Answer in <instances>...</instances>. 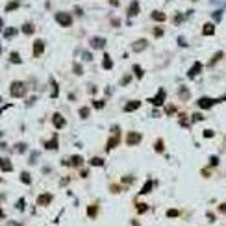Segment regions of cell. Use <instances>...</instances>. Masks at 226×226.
Instances as JSON below:
<instances>
[{
  "label": "cell",
  "mask_w": 226,
  "mask_h": 226,
  "mask_svg": "<svg viewBox=\"0 0 226 226\" xmlns=\"http://www.w3.org/2000/svg\"><path fill=\"white\" fill-rule=\"evenodd\" d=\"M200 70H202V63H200V61H197V63L191 67V70L187 72V76H189V78H195V76H197Z\"/></svg>",
  "instance_id": "12"
},
{
  "label": "cell",
  "mask_w": 226,
  "mask_h": 226,
  "mask_svg": "<svg viewBox=\"0 0 226 226\" xmlns=\"http://www.w3.org/2000/svg\"><path fill=\"white\" fill-rule=\"evenodd\" d=\"M204 137H213V132L211 130H204Z\"/></svg>",
  "instance_id": "41"
},
{
  "label": "cell",
  "mask_w": 226,
  "mask_h": 226,
  "mask_svg": "<svg viewBox=\"0 0 226 226\" xmlns=\"http://www.w3.org/2000/svg\"><path fill=\"white\" fill-rule=\"evenodd\" d=\"M221 56H223V52H217V56H215V58H213V59H211V63H210V65H213V63H215V61H217V59H219V58H221Z\"/></svg>",
  "instance_id": "39"
},
{
  "label": "cell",
  "mask_w": 226,
  "mask_h": 226,
  "mask_svg": "<svg viewBox=\"0 0 226 226\" xmlns=\"http://www.w3.org/2000/svg\"><path fill=\"white\" fill-rule=\"evenodd\" d=\"M197 121H202V115H193L191 117V122H197Z\"/></svg>",
  "instance_id": "38"
},
{
  "label": "cell",
  "mask_w": 226,
  "mask_h": 226,
  "mask_svg": "<svg viewBox=\"0 0 226 226\" xmlns=\"http://www.w3.org/2000/svg\"><path fill=\"white\" fill-rule=\"evenodd\" d=\"M17 208H19V210H22V208H24V200H19V204H17Z\"/></svg>",
  "instance_id": "45"
},
{
  "label": "cell",
  "mask_w": 226,
  "mask_h": 226,
  "mask_svg": "<svg viewBox=\"0 0 226 226\" xmlns=\"http://www.w3.org/2000/svg\"><path fill=\"white\" fill-rule=\"evenodd\" d=\"M82 163H83L82 156H72V160H70V165H72V167H80Z\"/></svg>",
  "instance_id": "24"
},
{
  "label": "cell",
  "mask_w": 226,
  "mask_h": 226,
  "mask_svg": "<svg viewBox=\"0 0 226 226\" xmlns=\"http://www.w3.org/2000/svg\"><path fill=\"white\" fill-rule=\"evenodd\" d=\"M134 72H135V76H137L139 80L143 78V70H141V67H139V65H134Z\"/></svg>",
  "instance_id": "29"
},
{
  "label": "cell",
  "mask_w": 226,
  "mask_h": 226,
  "mask_svg": "<svg viewBox=\"0 0 226 226\" xmlns=\"http://www.w3.org/2000/svg\"><path fill=\"white\" fill-rule=\"evenodd\" d=\"M119 143H121V135H115V134H113V135L108 139V147H106V150H111V148H115Z\"/></svg>",
  "instance_id": "11"
},
{
  "label": "cell",
  "mask_w": 226,
  "mask_h": 226,
  "mask_svg": "<svg viewBox=\"0 0 226 226\" xmlns=\"http://www.w3.org/2000/svg\"><path fill=\"white\" fill-rule=\"evenodd\" d=\"M139 106H141V102H139V100H132V102H128V104L124 106V111H126V113H130V111L137 109Z\"/></svg>",
  "instance_id": "15"
},
{
  "label": "cell",
  "mask_w": 226,
  "mask_h": 226,
  "mask_svg": "<svg viewBox=\"0 0 226 226\" xmlns=\"http://www.w3.org/2000/svg\"><path fill=\"white\" fill-rule=\"evenodd\" d=\"M2 171L4 173H11V163L7 158H2Z\"/></svg>",
  "instance_id": "23"
},
{
  "label": "cell",
  "mask_w": 226,
  "mask_h": 226,
  "mask_svg": "<svg viewBox=\"0 0 226 226\" xmlns=\"http://www.w3.org/2000/svg\"><path fill=\"white\" fill-rule=\"evenodd\" d=\"M202 33H204V35H213V33H215V26H213L211 22L204 24V28H202Z\"/></svg>",
  "instance_id": "16"
},
{
  "label": "cell",
  "mask_w": 226,
  "mask_h": 226,
  "mask_svg": "<svg viewBox=\"0 0 226 226\" xmlns=\"http://www.w3.org/2000/svg\"><path fill=\"white\" fill-rule=\"evenodd\" d=\"M150 189H152V182H150V180H148V182H147V184H145V187H143V189H141V195H145V193H148V191H150Z\"/></svg>",
  "instance_id": "30"
},
{
  "label": "cell",
  "mask_w": 226,
  "mask_h": 226,
  "mask_svg": "<svg viewBox=\"0 0 226 226\" xmlns=\"http://www.w3.org/2000/svg\"><path fill=\"white\" fill-rule=\"evenodd\" d=\"M74 72H76V74H82L83 70H82V67H80V65H74Z\"/></svg>",
  "instance_id": "40"
},
{
  "label": "cell",
  "mask_w": 226,
  "mask_h": 226,
  "mask_svg": "<svg viewBox=\"0 0 226 226\" xmlns=\"http://www.w3.org/2000/svg\"><path fill=\"white\" fill-rule=\"evenodd\" d=\"M180 95H182V98H184V100H187V98H189V93H187V89H185V87H180Z\"/></svg>",
  "instance_id": "33"
},
{
  "label": "cell",
  "mask_w": 226,
  "mask_h": 226,
  "mask_svg": "<svg viewBox=\"0 0 226 226\" xmlns=\"http://www.w3.org/2000/svg\"><path fill=\"white\" fill-rule=\"evenodd\" d=\"M52 202V195L50 193H45V195H39L37 197V204L39 206H48Z\"/></svg>",
  "instance_id": "10"
},
{
  "label": "cell",
  "mask_w": 226,
  "mask_h": 226,
  "mask_svg": "<svg viewBox=\"0 0 226 226\" xmlns=\"http://www.w3.org/2000/svg\"><path fill=\"white\" fill-rule=\"evenodd\" d=\"M17 35V28H6L4 30V39H11Z\"/></svg>",
  "instance_id": "20"
},
{
  "label": "cell",
  "mask_w": 226,
  "mask_h": 226,
  "mask_svg": "<svg viewBox=\"0 0 226 226\" xmlns=\"http://www.w3.org/2000/svg\"><path fill=\"white\" fill-rule=\"evenodd\" d=\"M9 59H11V61H13V63H20V56H19V54H17V52H13V54H11V58H9Z\"/></svg>",
  "instance_id": "32"
},
{
  "label": "cell",
  "mask_w": 226,
  "mask_h": 226,
  "mask_svg": "<svg viewBox=\"0 0 226 226\" xmlns=\"http://www.w3.org/2000/svg\"><path fill=\"white\" fill-rule=\"evenodd\" d=\"M19 6H20V4H19V0H15V2H9V4L6 6V11H15Z\"/></svg>",
  "instance_id": "26"
},
{
  "label": "cell",
  "mask_w": 226,
  "mask_h": 226,
  "mask_svg": "<svg viewBox=\"0 0 226 226\" xmlns=\"http://www.w3.org/2000/svg\"><path fill=\"white\" fill-rule=\"evenodd\" d=\"M89 45H91L93 48H104V46H106V39H102V37H93V39H89Z\"/></svg>",
  "instance_id": "8"
},
{
  "label": "cell",
  "mask_w": 226,
  "mask_h": 226,
  "mask_svg": "<svg viewBox=\"0 0 226 226\" xmlns=\"http://www.w3.org/2000/svg\"><path fill=\"white\" fill-rule=\"evenodd\" d=\"M96 213H98V206H96V204H93V206H89V208H87V215H89L91 219H95V217H96Z\"/></svg>",
  "instance_id": "22"
},
{
  "label": "cell",
  "mask_w": 226,
  "mask_h": 226,
  "mask_svg": "<svg viewBox=\"0 0 226 226\" xmlns=\"http://www.w3.org/2000/svg\"><path fill=\"white\" fill-rule=\"evenodd\" d=\"M152 20H156V22H165V20H167V15H165L163 11H152Z\"/></svg>",
  "instance_id": "14"
},
{
  "label": "cell",
  "mask_w": 226,
  "mask_h": 226,
  "mask_svg": "<svg viewBox=\"0 0 226 226\" xmlns=\"http://www.w3.org/2000/svg\"><path fill=\"white\" fill-rule=\"evenodd\" d=\"M165 96H167L165 89H160V91H158V95H156L154 98H148V100H150V104H154V106H161V104L165 102Z\"/></svg>",
  "instance_id": "3"
},
{
  "label": "cell",
  "mask_w": 226,
  "mask_h": 226,
  "mask_svg": "<svg viewBox=\"0 0 226 226\" xmlns=\"http://www.w3.org/2000/svg\"><path fill=\"white\" fill-rule=\"evenodd\" d=\"M219 211H221V213H226V204H221V206H219Z\"/></svg>",
  "instance_id": "42"
},
{
  "label": "cell",
  "mask_w": 226,
  "mask_h": 226,
  "mask_svg": "<svg viewBox=\"0 0 226 226\" xmlns=\"http://www.w3.org/2000/svg\"><path fill=\"white\" fill-rule=\"evenodd\" d=\"M22 32H24V35H32V33L35 32V26H33L32 22H26V24L22 26Z\"/></svg>",
  "instance_id": "17"
},
{
  "label": "cell",
  "mask_w": 226,
  "mask_h": 226,
  "mask_svg": "<svg viewBox=\"0 0 226 226\" xmlns=\"http://www.w3.org/2000/svg\"><path fill=\"white\" fill-rule=\"evenodd\" d=\"M126 143H128L130 147L139 145V143H141V134H139V132H130V134L126 135Z\"/></svg>",
  "instance_id": "4"
},
{
  "label": "cell",
  "mask_w": 226,
  "mask_h": 226,
  "mask_svg": "<svg viewBox=\"0 0 226 226\" xmlns=\"http://www.w3.org/2000/svg\"><path fill=\"white\" fill-rule=\"evenodd\" d=\"M154 148H156V152H163V150H165V143H163V139H158L156 145H154Z\"/></svg>",
  "instance_id": "25"
},
{
  "label": "cell",
  "mask_w": 226,
  "mask_h": 226,
  "mask_svg": "<svg viewBox=\"0 0 226 226\" xmlns=\"http://www.w3.org/2000/svg\"><path fill=\"white\" fill-rule=\"evenodd\" d=\"M147 46H148V41H147V39H137V41L132 43V50H134V52H143Z\"/></svg>",
  "instance_id": "5"
},
{
  "label": "cell",
  "mask_w": 226,
  "mask_h": 226,
  "mask_svg": "<svg viewBox=\"0 0 226 226\" xmlns=\"http://www.w3.org/2000/svg\"><path fill=\"white\" fill-rule=\"evenodd\" d=\"M89 163H91L93 167H104V163H106V161H104V158H91V160H89Z\"/></svg>",
  "instance_id": "21"
},
{
  "label": "cell",
  "mask_w": 226,
  "mask_h": 226,
  "mask_svg": "<svg viewBox=\"0 0 226 226\" xmlns=\"http://www.w3.org/2000/svg\"><path fill=\"white\" fill-rule=\"evenodd\" d=\"M43 52H45V41H43V39H35V41H33V56L39 58Z\"/></svg>",
  "instance_id": "6"
},
{
  "label": "cell",
  "mask_w": 226,
  "mask_h": 226,
  "mask_svg": "<svg viewBox=\"0 0 226 226\" xmlns=\"http://www.w3.org/2000/svg\"><path fill=\"white\" fill-rule=\"evenodd\" d=\"M56 20L61 24V26H70L72 24V17L69 15V13H65V11H59V13H56Z\"/></svg>",
  "instance_id": "2"
},
{
  "label": "cell",
  "mask_w": 226,
  "mask_h": 226,
  "mask_svg": "<svg viewBox=\"0 0 226 226\" xmlns=\"http://www.w3.org/2000/svg\"><path fill=\"white\" fill-rule=\"evenodd\" d=\"M9 93H11V96L20 98V96H24V93H26V85H24L22 82H13L11 87H9Z\"/></svg>",
  "instance_id": "1"
},
{
  "label": "cell",
  "mask_w": 226,
  "mask_h": 226,
  "mask_svg": "<svg viewBox=\"0 0 226 226\" xmlns=\"http://www.w3.org/2000/svg\"><path fill=\"white\" fill-rule=\"evenodd\" d=\"M117 191H121V187L119 185H111V193H117Z\"/></svg>",
  "instance_id": "43"
},
{
  "label": "cell",
  "mask_w": 226,
  "mask_h": 226,
  "mask_svg": "<svg viewBox=\"0 0 226 226\" xmlns=\"http://www.w3.org/2000/svg\"><path fill=\"white\" fill-rule=\"evenodd\" d=\"M215 102H217V100H213V98L202 96V98H198V108H202V109H210V108H211Z\"/></svg>",
  "instance_id": "7"
},
{
  "label": "cell",
  "mask_w": 226,
  "mask_h": 226,
  "mask_svg": "<svg viewBox=\"0 0 226 226\" xmlns=\"http://www.w3.org/2000/svg\"><path fill=\"white\" fill-rule=\"evenodd\" d=\"M154 35H156V37H161V35H163V30H161V28H156V30H154Z\"/></svg>",
  "instance_id": "37"
},
{
  "label": "cell",
  "mask_w": 226,
  "mask_h": 226,
  "mask_svg": "<svg viewBox=\"0 0 226 226\" xmlns=\"http://www.w3.org/2000/svg\"><path fill=\"white\" fill-rule=\"evenodd\" d=\"M109 4H111V6H115V7H117V6H119V4H121V0H109Z\"/></svg>",
  "instance_id": "44"
},
{
  "label": "cell",
  "mask_w": 226,
  "mask_h": 226,
  "mask_svg": "<svg viewBox=\"0 0 226 226\" xmlns=\"http://www.w3.org/2000/svg\"><path fill=\"white\" fill-rule=\"evenodd\" d=\"M45 148H48V150H54V148H58V137L54 135L50 141H46V143H45Z\"/></svg>",
  "instance_id": "19"
},
{
  "label": "cell",
  "mask_w": 226,
  "mask_h": 226,
  "mask_svg": "<svg viewBox=\"0 0 226 226\" xmlns=\"http://www.w3.org/2000/svg\"><path fill=\"white\" fill-rule=\"evenodd\" d=\"M217 163H219V160H217L215 156H213V158H211V165H217Z\"/></svg>",
  "instance_id": "47"
},
{
  "label": "cell",
  "mask_w": 226,
  "mask_h": 226,
  "mask_svg": "<svg viewBox=\"0 0 226 226\" xmlns=\"http://www.w3.org/2000/svg\"><path fill=\"white\" fill-rule=\"evenodd\" d=\"M104 106H106L104 100H95V108H96V109H100V108H104Z\"/></svg>",
  "instance_id": "36"
},
{
  "label": "cell",
  "mask_w": 226,
  "mask_h": 226,
  "mask_svg": "<svg viewBox=\"0 0 226 226\" xmlns=\"http://www.w3.org/2000/svg\"><path fill=\"white\" fill-rule=\"evenodd\" d=\"M87 115H89V108H82V109H80V117H82V119H85Z\"/></svg>",
  "instance_id": "34"
},
{
  "label": "cell",
  "mask_w": 226,
  "mask_h": 226,
  "mask_svg": "<svg viewBox=\"0 0 226 226\" xmlns=\"http://www.w3.org/2000/svg\"><path fill=\"white\" fill-rule=\"evenodd\" d=\"M102 67H104L106 70H109V69L113 67V63H111V58H109V54H104V59H102Z\"/></svg>",
  "instance_id": "18"
},
{
  "label": "cell",
  "mask_w": 226,
  "mask_h": 226,
  "mask_svg": "<svg viewBox=\"0 0 226 226\" xmlns=\"http://www.w3.org/2000/svg\"><path fill=\"white\" fill-rule=\"evenodd\" d=\"M167 217H169V219H176V217H180V211H178V210H169V211H167Z\"/></svg>",
  "instance_id": "27"
},
{
  "label": "cell",
  "mask_w": 226,
  "mask_h": 226,
  "mask_svg": "<svg viewBox=\"0 0 226 226\" xmlns=\"http://www.w3.org/2000/svg\"><path fill=\"white\" fill-rule=\"evenodd\" d=\"M139 13V2H130V6H128V15L130 17H135Z\"/></svg>",
  "instance_id": "13"
},
{
  "label": "cell",
  "mask_w": 226,
  "mask_h": 226,
  "mask_svg": "<svg viewBox=\"0 0 226 226\" xmlns=\"http://www.w3.org/2000/svg\"><path fill=\"white\" fill-rule=\"evenodd\" d=\"M147 210H148V206H147V204H143V202H139V204H137V213H145Z\"/></svg>",
  "instance_id": "31"
},
{
  "label": "cell",
  "mask_w": 226,
  "mask_h": 226,
  "mask_svg": "<svg viewBox=\"0 0 226 226\" xmlns=\"http://www.w3.org/2000/svg\"><path fill=\"white\" fill-rule=\"evenodd\" d=\"M20 180H22L24 184H32V176H30L28 173H22V174H20Z\"/></svg>",
  "instance_id": "28"
},
{
  "label": "cell",
  "mask_w": 226,
  "mask_h": 226,
  "mask_svg": "<svg viewBox=\"0 0 226 226\" xmlns=\"http://www.w3.org/2000/svg\"><path fill=\"white\" fill-rule=\"evenodd\" d=\"M180 20H182V17H180V15H176V17H174V24H178Z\"/></svg>",
  "instance_id": "46"
},
{
  "label": "cell",
  "mask_w": 226,
  "mask_h": 226,
  "mask_svg": "<svg viewBox=\"0 0 226 226\" xmlns=\"http://www.w3.org/2000/svg\"><path fill=\"white\" fill-rule=\"evenodd\" d=\"M52 87H54V91H52V98H56V96H58V83H56L54 80H52Z\"/></svg>",
  "instance_id": "35"
},
{
  "label": "cell",
  "mask_w": 226,
  "mask_h": 226,
  "mask_svg": "<svg viewBox=\"0 0 226 226\" xmlns=\"http://www.w3.org/2000/svg\"><path fill=\"white\" fill-rule=\"evenodd\" d=\"M52 122H54V126H56V128H63V126H65V117H63L61 113H54Z\"/></svg>",
  "instance_id": "9"
}]
</instances>
